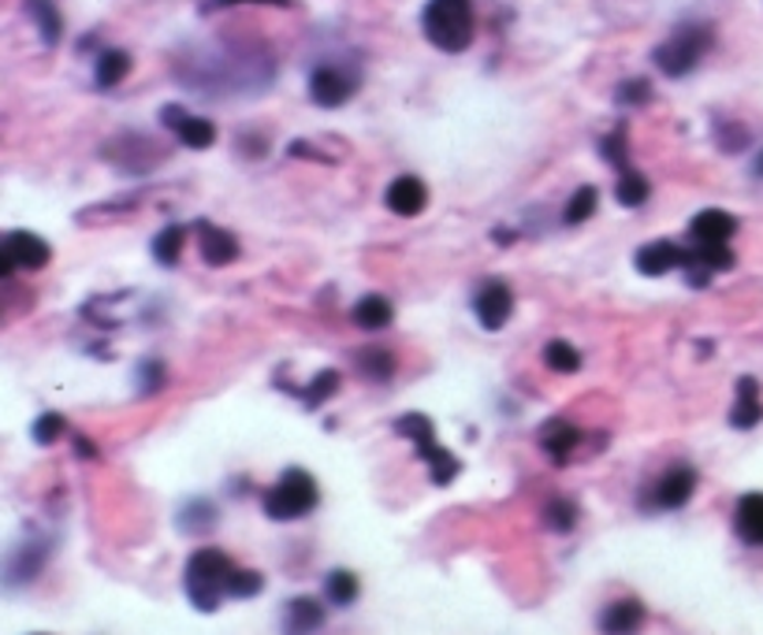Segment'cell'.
Masks as SVG:
<instances>
[{
	"label": "cell",
	"instance_id": "38",
	"mask_svg": "<svg viewBox=\"0 0 763 635\" xmlns=\"http://www.w3.org/2000/svg\"><path fill=\"white\" fill-rule=\"evenodd\" d=\"M648 97H652V86H648V78H626L623 86L615 89V100H618V105H626V108L645 105Z\"/></svg>",
	"mask_w": 763,
	"mask_h": 635
},
{
	"label": "cell",
	"instance_id": "31",
	"mask_svg": "<svg viewBox=\"0 0 763 635\" xmlns=\"http://www.w3.org/2000/svg\"><path fill=\"white\" fill-rule=\"evenodd\" d=\"M335 391H339V372H335V368H324V372L313 375V383L302 391V402L305 409H321Z\"/></svg>",
	"mask_w": 763,
	"mask_h": 635
},
{
	"label": "cell",
	"instance_id": "16",
	"mask_svg": "<svg viewBox=\"0 0 763 635\" xmlns=\"http://www.w3.org/2000/svg\"><path fill=\"white\" fill-rule=\"evenodd\" d=\"M681 261H686V250L667 239L659 242H648L637 250V272L640 275H667L670 268H681Z\"/></svg>",
	"mask_w": 763,
	"mask_h": 635
},
{
	"label": "cell",
	"instance_id": "32",
	"mask_svg": "<svg viewBox=\"0 0 763 635\" xmlns=\"http://www.w3.org/2000/svg\"><path fill=\"white\" fill-rule=\"evenodd\" d=\"M544 525L558 531V536H566V531H574L577 525V506L569 498H552L544 506Z\"/></svg>",
	"mask_w": 763,
	"mask_h": 635
},
{
	"label": "cell",
	"instance_id": "41",
	"mask_svg": "<svg viewBox=\"0 0 763 635\" xmlns=\"http://www.w3.org/2000/svg\"><path fill=\"white\" fill-rule=\"evenodd\" d=\"M236 4H276V8H288L291 0H206V12H217V8H236Z\"/></svg>",
	"mask_w": 763,
	"mask_h": 635
},
{
	"label": "cell",
	"instance_id": "27",
	"mask_svg": "<svg viewBox=\"0 0 763 635\" xmlns=\"http://www.w3.org/2000/svg\"><path fill=\"white\" fill-rule=\"evenodd\" d=\"M27 8H30V19H34L38 30H42L45 45H56L60 34H64V19H60V8L53 4V0H27Z\"/></svg>",
	"mask_w": 763,
	"mask_h": 635
},
{
	"label": "cell",
	"instance_id": "28",
	"mask_svg": "<svg viewBox=\"0 0 763 635\" xmlns=\"http://www.w3.org/2000/svg\"><path fill=\"white\" fill-rule=\"evenodd\" d=\"M182 242H187V231L179 227V223H168L165 231H157V239H153V257H157V264H165V268H171V264H179L182 257Z\"/></svg>",
	"mask_w": 763,
	"mask_h": 635
},
{
	"label": "cell",
	"instance_id": "8",
	"mask_svg": "<svg viewBox=\"0 0 763 635\" xmlns=\"http://www.w3.org/2000/svg\"><path fill=\"white\" fill-rule=\"evenodd\" d=\"M473 313H477V320L488 327V331H500V327L511 320V313H514L511 286L500 283V279L484 283L481 290H477V298H473Z\"/></svg>",
	"mask_w": 763,
	"mask_h": 635
},
{
	"label": "cell",
	"instance_id": "3",
	"mask_svg": "<svg viewBox=\"0 0 763 635\" xmlns=\"http://www.w3.org/2000/svg\"><path fill=\"white\" fill-rule=\"evenodd\" d=\"M317 501H321L317 479L305 473V468H288L276 487L264 490V517L288 525V520L310 517L313 509H317Z\"/></svg>",
	"mask_w": 763,
	"mask_h": 635
},
{
	"label": "cell",
	"instance_id": "19",
	"mask_svg": "<svg viewBox=\"0 0 763 635\" xmlns=\"http://www.w3.org/2000/svg\"><path fill=\"white\" fill-rule=\"evenodd\" d=\"M324 624V606L317 599L299 595L283 610V635H313Z\"/></svg>",
	"mask_w": 763,
	"mask_h": 635
},
{
	"label": "cell",
	"instance_id": "11",
	"mask_svg": "<svg viewBox=\"0 0 763 635\" xmlns=\"http://www.w3.org/2000/svg\"><path fill=\"white\" fill-rule=\"evenodd\" d=\"M645 621H648L645 602L618 599V602H610L604 613H599V632H604V635H637L640 628H645Z\"/></svg>",
	"mask_w": 763,
	"mask_h": 635
},
{
	"label": "cell",
	"instance_id": "35",
	"mask_svg": "<svg viewBox=\"0 0 763 635\" xmlns=\"http://www.w3.org/2000/svg\"><path fill=\"white\" fill-rule=\"evenodd\" d=\"M596 204H599L596 187H582V190L574 193V198L566 201L563 220H566V223H585L588 216H596Z\"/></svg>",
	"mask_w": 763,
	"mask_h": 635
},
{
	"label": "cell",
	"instance_id": "18",
	"mask_svg": "<svg viewBox=\"0 0 763 635\" xmlns=\"http://www.w3.org/2000/svg\"><path fill=\"white\" fill-rule=\"evenodd\" d=\"M763 420V402H760V383L752 375H741L738 379V402L730 409V427H738V432H749V427H756Z\"/></svg>",
	"mask_w": 763,
	"mask_h": 635
},
{
	"label": "cell",
	"instance_id": "2",
	"mask_svg": "<svg viewBox=\"0 0 763 635\" xmlns=\"http://www.w3.org/2000/svg\"><path fill=\"white\" fill-rule=\"evenodd\" d=\"M421 30L440 53H466L477 30L473 0H429L421 12Z\"/></svg>",
	"mask_w": 763,
	"mask_h": 635
},
{
	"label": "cell",
	"instance_id": "26",
	"mask_svg": "<svg viewBox=\"0 0 763 635\" xmlns=\"http://www.w3.org/2000/svg\"><path fill=\"white\" fill-rule=\"evenodd\" d=\"M358 576L347 569H332L328 576H324V599L332 602V606H339V610H347L354 599H358Z\"/></svg>",
	"mask_w": 763,
	"mask_h": 635
},
{
	"label": "cell",
	"instance_id": "25",
	"mask_svg": "<svg viewBox=\"0 0 763 635\" xmlns=\"http://www.w3.org/2000/svg\"><path fill=\"white\" fill-rule=\"evenodd\" d=\"M358 372L365 379H373V383H388V379L395 375V353H388L384 346H365V350H358Z\"/></svg>",
	"mask_w": 763,
	"mask_h": 635
},
{
	"label": "cell",
	"instance_id": "21",
	"mask_svg": "<svg viewBox=\"0 0 763 635\" xmlns=\"http://www.w3.org/2000/svg\"><path fill=\"white\" fill-rule=\"evenodd\" d=\"M198 231H201V257H206L212 268H223V264H231L239 257L236 234H228L220 227H209V223H198Z\"/></svg>",
	"mask_w": 763,
	"mask_h": 635
},
{
	"label": "cell",
	"instance_id": "36",
	"mask_svg": "<svg viewBox=\"0 0 763 635\" xmlns=\"http://www.w3.org/2000/svg\"><path fill=\"white\" fill-rule=\"evenodd\" d=\"M64 424H67V420L60 413H42L34 424H30V438H34L38 446H53L56 438L64 435Z\"/></svg>",
	"mask_w": 763,
	"mask_h": 635
},
{
	"label": "cell",
	"instance_id": "13",
	"mask_svg": "<svg viewBox=\"0 0 763 635\" xmlns=\"http://www.w3.org/2000/svg\"><path fill=\"white\" fill-rule=\"evenodd\" d=\"M45 558H49V542H19V547L12 550V558H8L4 583L8 588H19V583L38 580Z\"/></svg>",
	"mask_w": 763,
	"mask_h": 635
},
{
	"label": "cell",
	"instance_id": "7",
	"mask_svg": "<svg viewBox=\"0 0 763 635\" xmlns=\"http://www.w3.org/2000/svg\"><path fill=\"white\" fill-rule=\"evenodd\" d=\"M354 89H358V75H354L351 67H343V64H321V67H313V75H310V97H313V105L339 108V105H347V100L354 97Z\"/></svg>",
	"mask_w": 763,
	"mask_h": 635
},
{
	"label": "cell",
	"instance_id": "30",
	"mask_svg": "<svg viewBox=\"0 0 763 635\" xmlns=\"http://www.w3.org/2000/svg\"><path fill=\"white\" fill-rule=\"evenodd\" d=\"M544 364L558 375H569V372L582 368V353H577L569 342H563V338H555V342L544 346Z\"/></svg>",
	"mask_w": 763,
	"mask_h": 635
},
{
	"label": "cell",
	"instance_id": "9",
	"mask_svg": "<svg viewBox=\"0 0 763 635\" xmlns=\"http://www.w3.org/2000/svg\"><path fill=\"white\" fill-rule=\"evenodd\" d=\"M108 149L119 152V157H108L112 163H116V168L130 171V163H135V176H142V171H149V168H157V163L165 160V149H160L157 141L146 138V135H119Z\"/></svg>",
	"mask_w": 763,
	"mask_h": 635
},
{
	"label": "cell",
	"instance_id": "1",
	"mask_svg": "<svg viewBox=\"0 0 763 635\" xmlns=\"http://www.w3.org/2000/svg\"><path fill=\"white\" fill-rule=\"evenodd\" d=\"M236 572V561H231L223 550L217 547H201L187 558V569H182V588H187L190 606L198 613H217L220 599H228V580Z\"/></svg>",
	"mask_w": 763,
	"mask_h": 635
},
{
	"label": "cell",
	"instance_id": "40",
	"mask_svg": "<svg viewBox=\"0 0 763 635\" xmlns=\"http://www.w3.org/2000/svg\"><path fill=\"white\" fill-rule=\"evenodd\" d=\"M160 387V364L157 361H146L138 372V394H153Z\"/></svg>",
	"mask_w": 763,
	"mask_h": 635
},
{
	"label": "cell",
	"instance_id": "4",
	"mask_svg": "<svg viewBox=\"0 0 763 635\" xmlns=\"http://www.w3.org/2000/svg\"><path fill=\"white\" fill-rule=\"evenodd\" d=\"M395 435L410 438V443L417 446V457H421L425 465H429L436 487L454 484V476L462 473V461H458L447 446L436 443V427H432L429 416H421V413H406V416H399V420H395Z\"/></svg>",
	"mask_w": 763,
	"mask_h": 635
},
{
	"label": "cell",
	"instance_id": "37",
	"mask_svg": "<svg viewBox=\"0 0 763 635\" xmlns=\"http://www.w3.org/2000/svg\"><path fill=\"white\" fill-rule=\"evenodd\" d=\"M715 138H719V149L722 152H741L752 141V135L741 123H719L715 127Z\"/></svg>",
	"mask_w": 763,
	"mask_h": 635
},
{
	"label": "cell",
	"instance_id": "6",
	"mask_svg": "<svg viewBox=\"0 0 763 635\" xmlns=\"http://www.w3.org/2000/svg\"><path fill=\"white\" fill-rule=\"evenodd\" d=\"M697 490V468L689 465H675L667 468L663 476L656 479L652 487L640 495V506L645 509H681Z\"/></svg>",
	"mask_w": 763,
	"mask_h": 635
},
{
	"label": "cell",
	"instance_id": "33",
	"mask_svg": "<svg viewBox=\"0 0 763 635\" xmlns=\"http://www.w3.org/2000/svg\"><path fill=\"white\" fill-rule=\"evenodd\" d=\"M648 193H652V187H648V179L637 176V171H626V176L618 179V187H615V198H618V204H626V209L645 204Z\"/></svg>",
	"mask_w": 763,
	"mask_h": 635
},
{
	"label": "cell",
	"instance_id": "15",
	"mask_svg": "<svg viewBox=\"0 0 763 635\" xmlns=\"http://www.w3.org/2000/svg\"><path fill=\"white\" fill-rule=\"evenodd\" d=\"M541 446L555 465H566L569 454L582 446V427L569 424V420H547L541 427Z\"/></svg>",
	"mask_w": 763,
	"mask_h": 635
},
{
	"label": "cell",
	"instance_id": "39",
	"mask_svg": "<svg viewBox=\"0 0 763 635\" xmlns=\"http://www.w3.org/2000/svg\"><path fill=\"white\" fill-rule=\"evenodd\" d=\"M599 152H604V157H607L610 163H615V168L629 171V168H626V135H623V130H615V135L599 138Z\"/></svg>",
	"mask_w": 763,
	"mask_h": 635
},
{
	"label": "cell",
	"instance_id": "17",
	"mask_svg": "<svg viewBox=\"0 0 763 635\" xmlns=\"http://www.w3.org/2000/svg\"><path fill=\"white\" fill-rule=\"evenodd\" d=\"M734 531H738V539L745 542V547H763V495H760V490L738 498Z\"/></svg>",
	"mask_w": 763,
	"mask_h": 635
},
{
	"label": "cell",
	"instance_id": "14",
	"mask_svg": "<svg viewBox=\"0 0 763 635\" xmlns=\"http://www.w3.org/2000/svg\"><path fill=\"white\" fill-rule=\"evenodd\" d=\"M384 201H388V209L395 216H417V212L429 204V187H425L417 176H399L384 193Z\"/></svg>",
	"mask_w": 763,
	"mask_h": 635
},
{
	"label": "cell",
	"instance_id": "24",
	"mask_svg": "<svg viewBox=\"0 0 763 635\" xmlns=\"http://www.w3.org/2000/svg\"><path fill=\"white\" fill-rule=\"evenodd\" d=\"M354 320L365 331H380V327H388L395 320V309L388 298H380V294H365V298L354 305Z\"/></svg>",
	"mask_w": 763,
	"mask_h": 635
},
{
	"label": "cell",
	"instance_id": "43",
	"mask_svg": "<svg viewBox=\"0 0 763 635\" xmlns=\"http://www.w3.org/2000/svg\"><path fill=\"white\" fill-rule=\"evenodd\" d=\"M752 176H760V179H763V152H760L756 160H752Z\"/></svg>",
	"mask_w": 763,
	"mask_h": 635
},
{
	"label": "cell",
	"instance_id": "5",
	"mask_svg": "<svg viewBox=\"0 0 763 635\" xmlns=\"http://www.w3.org/2000/svg\"><path fill=\"white\" fill-rule=\"evenodd\" d=\"M711 41L715 38H711L708 23H681L675 34L656 49L652 60L667 78H681V75H689V71H697L700 60L708 56Z\"/></svg>",
	"mask_w": 763,
	"mask_h": 635
},
{
	"label": "cell",
	"instance_id": "29",
	"mask_svg": "<svg viewBox=\"0 0 763 635\" xmlns=\"http://www.w3.org/2000/svg\"><path fill=\"white\" fill-rule=\"evenodd\" d=\"M693 257L704 264V268L715 275V272H730L734 268V250H730V242H700L693 245Z\"/></svg>",
	"mask_w": 763,
	"mask_h": 635
},
{
	"label": "cell",
	"instance_id": "22",
	"mask_svg": "<svg viewBox=\"0 0 763 635\" xmlns=\"http://www.w3.org/2000/svg\"><path fill=\"white\" fill-rule=\"evenodd\" d=\"M176 525L179 531H187V536H209V531L220 525V509L206 498H190L187 506L179 509Z\"/></svg>",
	"mask_w": 763,
	"mask_h": 635
},
{
	"label": "cell",
	"instance_id": "23",
	"mask_svg": "<svg viewBox=\"0 0 763 635\" xmlns=\"http://www.w3.org/2000/svg\"><path fill=\"white\" fill-rule=\"evenodd\" d=\"M130 75V56L124 49H105V53L97 56V67H94V82L97 89H112L119 86Z\"/></svg>",
	"mask_w": 763,
	"mask_h": 635
},
{
	"label": "cell",
	"instance_id": "34",
	"mask_svg": "<svg viewBox=\"0 0 763 635\" xmlns=\"http://www.w3.org/2000/svg\"><path fill=\"white\" fill-rule=\"evenodd\" d=\"M264 591V576L261 572H253V569H239L231 572V580H228V599H258Z\"/></svg>",
	"mask_w": 763,
	"mask_h": 635
},
{
	"label": "cell",
	"instance_id": "10",
	"mask_svg": "<svg viewBox=\"0 0 763 635\" xmlns=\"http://www.w3.org/2000/svg\"><path fill=\"white\" fill-rule=\"evenodd\" d=\"M160 119H165V127L176 130V138L190 149H209L212 141H217V127H212L209 119L190 116V112H182L179 105H168L160 112Z\"/></svg>",
	"mask_w": 763,
	"mask_h": 635
},
{
	"label": "cell",
	"instance_id": "20",
	"mask_svg": "<svg viewBox=\"0 0 763 635\" xmlns=\"http://www.w3.org/2000/svg\"><path fill=\"white\" fill-rule=\"evenodd\" d=\"M734 231H738V220L730 216V212L704 209L693 220V227H689V239H693V245H700V242H730V239H734Z\"/></svg>",
	"mask_w": 763,
	"mask_h": 635
},
{
	"label": "cell",
	"instance_id": "12",
	"mask_svg": "<svg viewBox=\"0 0 763 635\" xmlns=\"http://www.w3.org/2000/svg\"><path fill=\"white\" fill-rule=\"evenodd\" d=\"M0 250H4L8 257H12L19 268H27V272L45 268L49 257H53V250H49V242L42 239V234H30V231H12Z\"/></svg>",
	"mask_w": 763,
	"mask_h": 635
},
{
	"label": "cell",
	"instance_id": "42",
	"mask_svg": "<svg viewBox=\"0 0 763 635\" xmlns=\"http://www.w3.org/2000/svg\"><path fill=\"white\" fill-rule=\"evenodd\" d=\"M75 449H79V457H97V446H94V443H86L83 435L75 438Z\"/></svg>",
	"mask_w": 763,
	"mask_h": 635
}]
</instances>
